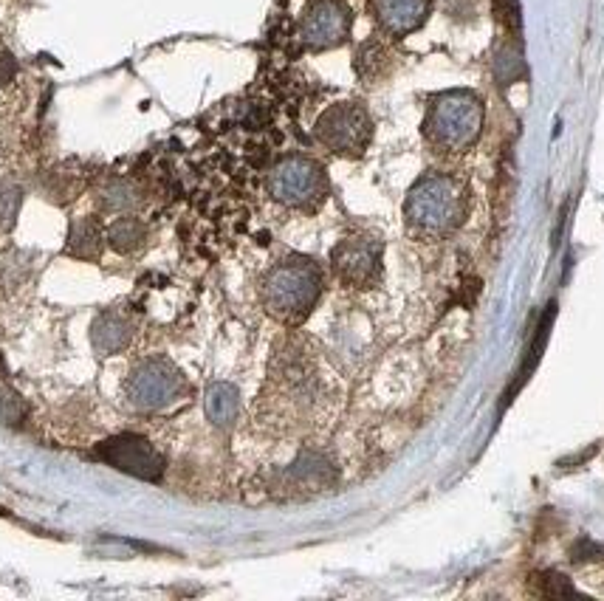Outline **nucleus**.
I'll return each mask as SVG.
<instances>
[{"label":"nucleus","mask_w":604,"mask_h":601,"mask_svg":"<svg viewBox=\"0 0 604 601\" xmlns=\"http://www.w3.org/2000/svg\"><path fill=\"white\" fill-rule=\"evenodd\" d=\"M469 212V190L461 178L446 173L421 175L407 192L404 223L415 238L438 240L461 229Z\"/></svg>","instance_id":"nucleus-1"},{"label":"nucleus","mask_w":604,"mask_h":601,"mask_svg":"<svg viewBox=\"0 0 604 601\" xmlns=\"http://www.w3.org/2000/svg\"><path fill=\"white\" fill-rule=\"evenodd\" d=\"M322 297V271L308 257H286L271 266L260 283L266 314L283 325H300Z\"/></svg>","instance_id":"nucleus-2"},{"label":"nucleus","mask_w":604,"mask_h":601,"mask_svg":"<svg viewBox=\"0 0 604 601\" xmlns=\"http://www.w3.org/2000/svg\"><path fill=\"white\" fill-rule=\"evenodd\" d=\"M483 102L472 91H446L435 96L424 119L427 142L441 153H466L480 139Z\"/></svg>","instance_id":"nucleus-3"},{"label":"nucleus","mask_w":604,"mask_h":601,"mask_svg":"<svg viewBox=\"0 0 604 601\" xmlns=\"http://www.w3.org/2000/svg\"><path fill=\"white\" fill-rule=\"evenodd\" d=\"M269 195L288 209H317L328 195V175L319 161L308 156H286L271 167Z\"/></svg>","instance_id":"nucleus-4"},{"label":"nucleus","mask_w":604,"mask_h":601,"mask_svg":"<svg viewBox=\"0 0 604 601\" xmlns=\"http://www.w3.org/2000/svg\"><path fill=\"white\" fill-rule=\"evenodd\" d=\"M314 136L336 156L359 159L373 139V119L359 102H336L328 111H322Z\"/></svg>","instance_id":"nucleus-5"},{"label":"nucleus","mask_w":604,"mask_h":601,"mask_svg":"<svg viewBox=\"0 0 604 601\" xmlns=\"http://www.w3.org/2000/svg\"><path fill=\"white\" fill-rule=\"evenodd\" d=\"M187 393V381L181 370L167 359H144L130 370L125 381V398L133 410L156 412L175 404Z\"/></svg>","instance_id":"nucleus-6"},{"label":"nucleus","mask_w":604,"mask_h":601,"mask_svg":"<svg viewBox=\"0 0 604 601\" xmlns=\"http://www.w3.org/2000/svg\"><path fill=\"white\" fill-rule=\"evenodd\" d=\"M382 257V240L370 235H350L334 246L331 266L336 277L350 288H370L382 277Z\"/></svg>","instance_id":"nucleus-7"},{"label":"nucleus","mask_w":604,"mask_h":601,"mask_svg":"<svg viewBox=\"0 0 604 601\" xmlns=\"http://www.w3.org/2000/svg\"><path fill=\"white\" fill-rule=\"evenodd\" d=\"M96 458L105 460L108 466L125 472L130 477H139L147 483H159L164 475V458L150 441H144L139 435H113L108 441L96 446Z\"/></svg>","instance_id":"nucleus-8"},{"label":"nucleus","mask_w":604,"mask_h":601,"mask_svg":"<svg viewBox=\"0 0 604 601\" xmlns=\"http://www.w3.org/2000/svg\"><path fill=\"white\" fill-rule=\"evenodd\" d=\"M353 17L342 0H311L300 17V37L311 51L342 46L350 37Z\"/></svg>","instance_id":"nucleus-9"},{"label":"nucleus","mask_w":604,"mask_h":601,"mask_svg":"<svg viewBox=\"0 0 604 601\" xmlns=\"http://www.w3.org/2000/svg\"><path fill=\"white\" fill-rule=\"evenodd\" d=\"M373 15L387 34L407 37L424 26L430 15V0H373Z\"/></svg>","instance_id":"nucleus-10"},{"label":"nucleus","mask_w":604,"mask_h":601,"mask_svg":"<svg viewBox=\"0 0 604 601\" xmlns=\"http://www.w3.org/2000/svg\"><path fill=\"white\" fill-rule=\"evenodd\" d=\"M133 339V322L119 311H102L91 325V345L99 356L122 353Z\"/></svg>","instance_id":"nucleus-11"},{"label":"nucleus","mask_w":604,"mask_h":601,"mask_svg":"<svg viewBox=\"0 0 604 601\" xmlns=\"http://www.w3.org/2000/svg\"><path fill=\"white\" fill-rule=\"evenodd\" d=\"M204 410H207V418L215 427H232L240 412L238 390L226 381L212 384L204 396Z\"/></svg>","instance_id":"nucleus-12"},{"label":"nucleus","mask_w":604,"mask_h":601,"mask_svg":"<svg viewBox=\"0 0 604 601\" xmlns=\"http://www.w3.org/2000/svg\"><path fill=\"white\" fill-rule=\"evenodd\" d=\"M105 246V235H102V226L91 218H80L74 221L71 232H68V252L80 260H99Z\"/></svg>","instance_id":"nucleus-13"},{"label":"nucleus","mask_w":604,"mask_h":601,"mask_svg":"<svg viewBox=\"0 0 604 601\" xmlns=\"http://www.w3.org/2000/svg\"><path fill=\"white\" fill-rule=\"evenodd\" d=\"M147 240V226H144L139 218L133 215H125V218H116L108 229V243H111L113 252L119 254H133L139 252Z\"/></svg>","instance_id":"nucleus-14"},{"label":"nucleus","mask_w":604,"mask_h":601,"mask_svg":"<svg viewBox=\"0 0 604 601\" xmlns=\"http://www.w3.org/2000/svg\"><path fill=\"white\" fill-rule=\"evenodd\" d=\"M554 317H557V302H551V305H548V311H545V317H542L540 328H537V339H534V345H531V350H528V359H525L523 370H520V381H517V387H520V384H523V381L531 376V370H534V367H537V362H540L542 350H545V342H548V336H551V325H554ZM517 387L511 390V396L517 393Z\"/></svg>","instance_id":"nucleus-15"},{"label":"nucleus","mask_w":604,"mask_h":601,"mask_svg":"<svg viewBox=\"0 0 604 601\" xmlns=\"http://www.w3.org/2000/svg\"><path fill=\"white\" fill-rule=\"evenodd\" d=\"M384 60H387V51H384L376 40H370L367 46L359 48L356 68H359V74H362L365 80H373V77H379V74H382Z\"/></svg>","instance_id":"nucleus-16"},{"label":"nucleus","mask_w":604,"mask_h":601,"mask_svg":"<svg viewBox=\"0 0 604 601\" xmlns=\"http://www.w3.org/2000/svg\"><path fill=\"white\" fill-rule=\"evenodd\" d=\"M20 209V190L12 184H0V229H12Z\"/></svg>","instance_id":"nucleus-17"},{"label":"nucleus","mask_w":604,"mask_h":601,"mask_svg":"<svg viewBox=\"0 0 604 601\" xmlns=\"http://www.w3.org/2000/svg\"><path fill=\"white\" fill-rule=\"evenodd\" d=\"M542 582V596L548 599H573L576 596V587L571 585V579H565L562 573H545L540 579Z\"/></svg>","instance_id":"nucleus-18"},{"label":"nucleus","mask_w":604,"mask_h":601,"mask_svg":"<svg viewBox=\"0 0 604 601\" xmlns=\"http://www.w3.org/2000/svg\"><path fill=\"white\" fill-rule=\"evenodd\" d=\"M133 190H130L125 181H113L108 190L102 192V204L108 206V209H113V212H122V209H128V206H133Z\"/></svg>","instance_id":"nucleus-19"},{"label":"nucleus","mask_w":604,"mask_h":601,"mask_svg":"<svg viewBox=\"0 0 604 601\" xmlns=\"http://www.w3.org/2000/svg\"><path fill=\"white\" fill-rule=\"evenodd\" d=\"M571 554H573V559H576V562H585V559H590V556L599 554V548H596V545H593L590 539H582L579 545H573Z\"/></svg>","instance_id":"nucleus-20"}]
</instances>
